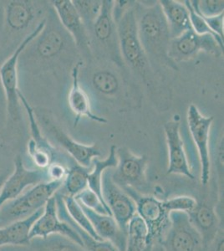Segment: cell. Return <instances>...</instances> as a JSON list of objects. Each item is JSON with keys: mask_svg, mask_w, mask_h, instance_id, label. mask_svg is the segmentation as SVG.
Wrapping results in <instances>:
<instances>
[{"mask_svg": "<svg viewBox=\"0 0 224 251\" xmlns=\"http://www.w3.org/2000/svg\"><path fill=\"white\" fill-rule=\"evenodd\" d=\"M41 1L12 0L3 2V23L0 38V66L26 37L34 31L48 14Z\"/></svg>", "mask_w": 224, "mask_h": 251, "instance_id": "cell-1", "label": "cell"}, {"mask_svg": "<svg viewBox=\"0 0 224 251\" xmlns=\"http://www.w3.org/2000/svg\"><path fill=\"white\" fill-rule=\"evenodd\" d=\"M66 33L53 8L49 9L42 30L20 54L19 72L36 74L55 63L68 45Z\"/></svg>", "mask_w": 224, "mask_h": 251, "instance_id": "cell-2", "label": "cell"}, {"mask_svg": "<svg viewBox=\"0 0 224 251\" xmlns=\"http://www.w3.org/2000/svg\"><path fill=\"white\" fill-rule=\"evenodd\" d=\"M136 25L140 41L148 60L149 57L168 64L177 69L168 57V49L172 40L168 22L159 2L145 5L135 2Z\"/></svg>", "mask_w": 224, "mask_h": 251, "instance_id": "cell-3", "label": "cell"}, {"mask_svg": "<svg viewBox=\"0 0 224 251\" xmlns=\"http://www.w3.org/2000/svg\"><path fill=\"white\" fill-rule=\"evenodd\" d=\"M115 1L114 17L117 23V37L120 53L123 62L140 75L144 81L150 80L151 70L142 47L136 25V14L134 3L128 1Z\"/></svg>", "mask_w": 224, "mask_h": 251, "instance_id": "cell-4", "label": "cell"}, {"mask_svg": "<svg viewBox=\"0 0 224 251\" xmlns=\"http://www.w3.org/2000/svg\"><path fill=\"white\" fill-rule=\"evenodd\" d=\"M46 17L39 25L34 32L28 35L25 40L20 44L14 53L7 58L0 66V80L5 95L6 108H7V126L13 131H18L22 123V111L21 104L19 99L20 89L19 84V59L20 54L26 46L37 36L42 30L46 24Z\"/></svg>", "mask_w": 224, "mask_h": 251, "instance_id": "cell-5", "label": "cell"}, {"mask_svg": "<svg viewBox=\"0 0 224 251\" xmlns=\"http://www.w3.org/2000/svg\"><path fill=\"white\" fill-rule=\"evenodd\" d=\"M63 183L64 181H49L39 183L3 203L0 208V227L26 219L44 208L48 200L62 188Z\"/></svg>", "mask_w": 224, "mask_h": 251, "instance_id": "cell-6", "label": "cell"}, {"mask_svg": "<svg viewBox=\"0 0 224 251\" xmlns=\"http://www.w3.org/2000/svg\"><path fill=\"white\" fill-rule=\"evenodd\" d=\"M136 203V214L148 228V245L154 241H162L170 226L169 213L163 206V203L156 198L140 194L133 188H122Z\"/></svg>", "mask_w": 224, "mask_h": 251, "instance_id": "cell-7", "label": "cell"}, {"mask_svg": "<svg viewBox=\"0 0 224 251\" xmlns=\"http://www.w3.org/2000/svg\"><path fill=\"white\" fill-rule=\"evenodd\" d=\"M34 113L38 122L42 123L43 128L50 133L53 139L71 155V157L77 164L85 168H91L92 160L101 156L100 150L96 144L85 145L72 139L67 133L63 131L60 126L57 125L54 118L49 114V112L34 109Z\"/></svg>", "mask_w": 224, "mask_h": 251, "instance_id": "cell-8", "label": "cell"}, {"mask_svg": "<svg viewBox=\"0 0 224 251\" xmlns=\"http://www.w3.org/2000/svg\"><path fill=\"white\" fill-rule=\"evenodd\" d=\"M224 48L211 34H199L193 29L184 32L178 37L172 39L168 49V57L173 63L186 61L195 57L200 52L214 56L221 55Z\"/></svg>", "mask_w": 224, "mask_h": 251, "instance_id": "cell-9", "label": "cell"}, {"mask_svg": "<svg viewBox=\"0 0 224 251\" xmlns=\"http://www.w3.org/2000/svg\"><path fill=\"white\" fill-rule=\"evenodd\" d=\"M169 219L170 226L161 241L166 251H199L202 241L188 214L171 212Z\"/></svg>", "mask_w": 224, "mask_h": 251, "instance_id": "cell-10", "label": "cell"}, {"mask_svg": "<svg viewBox=\"0 0 224 251\" xmlns=\"http://www.w3.org/2000/svg\"><path fill=\"white\" fill-rule=\"evenodd\" d=\"M117 166L111 177L120 188H133L138 192L148 183L147 156H137L126 148L117 149Z\"/></svg>", "mask_w": 224, "mask_h": 251, "instance_id": "cell-11", "label": "cell"}, {"mask_svg": "<svg viewBox=\"0 0 224 251\" xmlns=\"http://www.w3.org/2000/svg\"><path fill=\"white\" fill-rule=\"evenodd\" d=\"M19 99L21 106L25 110L29 123L31 137L28 143V152L34 165L38 169H46L53 163H59L58 150L54 149L49 143L47 138L43 136L40 123H38L35 117L34 109L20 91L19 92Z\"/></svg>", "mask_w": 224, "mask_h": 251, "instance_id": "cell-12", "label": "cell"}, {"mask_svg": "<svg viewBox=\"0 0 224 251\" xmlns=\"http://www.w3.org/2000/svg\"><path fill=\"white\" fill-rule=\"evenodd\" d=\"M214 117H204L194 104L188 107L187 123L191 135L196 144L201 164V183L207 185L210 179L211 161L209 136Z\"/></svg>", "mask_w": 224, "mask_h": 251, "instance_id": "cell-13", "label": "cell"}, {"mask_svg": "<svg viewBox=\"0 0 224 251\" xmlns=\"http://www.w3.org/2000/svg\"><path fill=\"white\" fill-rule=\"evenodd\" d=\"M103 200L111 211V216L120 228L127 233V226L136 214V203L122 188L114 182L111 173L105 171L101 178Z\"/></svg>", "mask_w": 224, "mask_h": 251, "instance_id": "cell-14", "label": "cell"}, {"mask_svg": "<svg viewBox=\"0 0 224 251\" xmlns=\"http://www.w3.org/2000/svg\"><path fill=\"white\" fill-rule=\"evenodd\" d=\"M14 163V171L9 174L0 190V208L6 202L19 197L26 188L50 181L46 169H28L20 155L15 157Z\"/></svg>", "mask_w": 224, "mask_h": 251, "instance_id": "cell-15", "label": "cell"}, {"mask_svg": "<svg viewBox=\"0 0 224 251\" xmlns=\"http://www.w3.org/2000/svg\"><path fill=\"white\" fill-rule=\"evenodd\" d=\"M114 7L115 1L103 0L99 15L94 22L90 33L93 34V37L103 48L106 49L111 60L117 65L122 66L124 62L120 53L117 23L114 17Z\"/></svg>", "mask_w": 224, "mask_h": 251, "instance_id": "cell-16", "label": "cell"}, {"mask_svg": "<svg viewBox=\"0 0 224 251\" xmlns=\"http://www.w3.org/2000/svg\"><path fill=\"white\" fill-rule=\"evenodd\" d=\"M55 234L68 237L83 247L81 240L76 232L75 231L74 228L69 226L67 223L60 220L58 216L56 200L53 196L48 200L44 207L42 214L32 227L29 240L35 238H46L49 235Z\"/></svg>", "mask_w": 224, "mask_h": 251, "instance_id": "cell-17", "label": "cell"}, {"mask_svg": "<svg viewBox=\"0 0 224 251\" xmlns=\"http://www.w3.org/2000/svg\"><path fill=\"white\" fill-rule=\"evenodd\" d=\"M50 3L61 25L71 35L75 45L81 50L90 51L91 38L72 0H55Z\"/></svg>", "mask_w": 224, "mask_h": 251, "instance_id": "cell-18", "label": "cell"}, {"mask_svg": "<svg viewBox=\"0 0 224 251\" xmlns=\"http://www.w3.org/2000/svg\"><path fill=\"white\" fill-rule=\"evenodd\" d=\"M164 132L168 149V174H180L194 179L185 152L184 144L180 134V123L170 121L164 125Z\"/></svg>", "mask_w": 224, "mask_h": 251, "instance_id": "cell-19", "label": "cell"}, {"mask_svg": "<svg viewBox=\"0 0 224 251\" xmlns=\"http://www.w3.org/2000/svg\"><path fill=\"white\" fill-rule=\"evenodd\" d=\"M79 205L81 206L83 211L86 215V217L88 218L94 230L96 231L100 239L107 240L111 244H113L119 251H125L127 240V233L123 231L122 228H120L115 219L111 215L98 214L85 206L81 204Z\"/></svg>", "mask_w": 224, "mask_h": 251, "instance_id": "cell-20", "label": "cell"}, {"mask_svg": "<svg viewBox=\"0 0 224 251\" xmlns=\"http://www.w3.org/2000/svg\"><path fill=\"white\" fill-rule=\"evenodd\" d=\"M82 66V62L79 61L75 65L71 71L72 85L69 93V106L75 116V126H76L79 119L82 117H87L90 120L97 123L105 124L108 121L105 117H99L95 114L91 108V103L88 96L79 85V71Z\"/></svg>", "mask_w": 224, "mask_h": 251, "instance_id": "cell-21", "label": "cell"}, {"mask_svg": "<svg viewBox=\"0 0 224 251\" xmlns=\"http://www.w3.org/2000/svg\"><path fill=\"white\" fill-rule=\"evenodd\" d=\"M44 208L24 220L0 227V248L7 246H29V234L34 223L42 214Z\"/></svg>", "mask_w": 224, "mask_h": 251, "instance_id": "cell-22", "label": "cell"}, {"mask_svg": "<svg viewBox=\"0 0 224 251\" xmlns=\"http://www.w3.org/2000/svg\"><path fill=\"white\" fill-rule=\"evenodd\" d=\"M190 221L201 238L202 245L207 246L215 240L219 228V218L211 206L199 203L188 213Z\"/></svg>", "mask_w": 224, "mask_h": 251, "instance_id": "cell-23", "label": "cell"}, {"mask_svg": "<svg viewBox=\"0 0 224 251\" xmlns=\"http://www.w3.org/2000/svg\"><path fill=\"white\" fill-rule=\"evenodd\" d=\"M168 22L171 38L178 37L192 29L189 12L183 2L175 0L158 1Z\"/></svg>", "mask_w": 224, "mask_h": 251, "instance_id": "cell-24", "label": "cell"}, {"mask_svg": "<svg viewBox=\"0 0 224 251\" xmlns=\"http://www.w3.org/2000/svg\"><path fill=\"white\" fill-rule=\"evenodd\" d=\"M54 198L56 200L58 216L60 220L67 223L69 226L74 228L75 231L76 232L77 234L80 238L83 247L85 251H119L113 244H111L107 240H97L94 239L93 237L90 235L87 232H85L83 228H80L76 223L71 219L68 212L66 210L62 194H60V190L54 194Z\"/></svg>", "mask_w": 224, "mask_h": 251, "instance_id": "cell-25", "label": "cell"}, {"mask_svg": "<svg viewBox=\"0 0 224 251\" xmlns=\"http://www.w3.org/2000/svg\"><path fill=\"white\" fill-rule=\"evenodd\" d=\"M117 149L116 146H111L109 156L105 159L100 160L99 157L94 158L92 160V168L88 174V188L95 192L104 203L105 201L103 200L101 193V178L105 170L117 168Z\"/></svg>", "mask_w": 224, "mask_h": 251, "instance_id": "cell-26", "label": "cell"}, {"mask_svg": "<svg viewBox=\"0 0 224 251\" xmlns=\"http://www.w3.org/2000/svg\"><path fill=\"white\" fill-rule=\"evenodd\" d=\"M29 245L34 251H85L82 246L68 237L51 234L46 238H35Z\"/></svg>", "mask_w": 224, "mask_h": 251, "instance_id": "cell-27", "label": "cell"}, {"mask_svg": "<svg viewBox=\"0 0 224 251\" xmlns=\"http://www.w3.org/2000/svg\"><path fill=\"white\" fill-rule=\"evenodd\" d=\"M95 91L105 97H116L121 90V80L117 75L108 69L95 71L91 79Z\"/></svg>", "mask_w": 224, "mask_h": 251, "instance_id": "cell-28", "label": "cell"}, {"mask_svg": "<svg viewBox=\"0 0 224 251\" xmlns=\"http://www.w3.org/2000/svg\"><path fill=\"white\" fill-rule=\"evenodd\" d=\"M91 168H85L77 164H74L68 169L66 178L64 180L62 187L64 190L62 194L75 197V195L88 188V174L91 172Z\"/></svg>", "mask_w": 224, "mask_h": 251, "instance_id": "cell-29", "label": "cell"}, {"mask_svg": "<svg viewBox=\"0 0 224 251\" xmlns=\"http://www.w3.org/2000/svg\"><path fill=\"white\" fill-rule=\"evenodd\" d=\"M148 232L145 223L136 214L127 226L125 251H144L148 246Z\"/></svg>", "mask_w": 224, "mask_h": 251, "instance_id": "cell-30", "label": "cell"}, {"mask_svg": "<svg viewBox=\"0 0 224 251\" xmlns=\"http://www.w3.org/2000/svg\"><path fill=\"white\" fill-rule=\"evenodd\" d=\"M60 194H62L63 200H64L66 210L68 212L69 215L71 216V219L74 220L80 228H83L85 232H87L90 235L93 237L94 239L97 240H102L101 239H100L96 231L94 230L90 220H88V218L86 217V215L81 208V206L79 205L76 200H75V198L62 194L61 192H60Z\"/></svg>", "mask_w": 224, "mask_h": 251, "instance_id": "cell-31", "label": "cell"}, {"mask_svg": "<svg viewBox=\"0 0 224 251\" xmlns=\"http://www.w3.org/2000/svg\"><path fill=\"white\" fill-rule=\"evenodd\" d=\"M79 17L81 18L86 30L90 34L94 22L99 15L102 1L99 0H74L72 1ZM90 35V34H89Z\"/></svg>", "mask_w": 224, "mask_h": 251, "instance_id": "cell-32", "label": "cell"}, {"mask_svg": "<svg viewBox=\"0 0 224 251\" xmlns=\"http://www.w3.org/2000/svg\"><path fill=\"white\" fill-rule=\"evenodd\" d=\"M74 198L79 204L90 208L96 213L111 215L108 206L100 199L99 196L95 192L92 191L89 188H85L82 192L75 195Z\"/></svg>", "mask_w": 224, "mask_h": 251, "instance_id": "cell-33", "label": "cell"}, {"mask_svg": "<svg viewBox=\"0 0 224 251\" xmlns=\"http://www.w3.org/2000/svg\"><path fill=\"white\" fill-rule=\"evenodd\" d=\"M190 2L194 11L204 17H214L224 14V0H193Z\"/></svg>", "mask_w": 224, "mask_h": 251, "instance_id": "cell-34", "label": "cell"}, {"mask_svg": "<svg viewBox=\"0 0 224 251\" xmlns=\"http://www.w3.org/2000/svg\"><path fill=\"white\" fill-rule=\"evenodd\" d=\"M185 5L187 7L189 12V16H190L191 25H192V29L196 32L197 34H211L215 37L216 40H218L219 45L221 47L224 48V39L219 37V35H217L215 33H213L211 30L210 28L207 25V24L205 23L204 20L201 19V16L197 14L196 12L194 11L193 7L191 5V2L189 0H186L183 1Z\"/></svg>", "mask_w": 224, "mask_h": 251, "instance_id": "cell-35", "label": "cell"}, {"mask_svg": "<svg viewBox=\"0 0 224 251\" xmlns=\"http://www.w3.org/2000/svg\"><path fill=\"white\" fill-rule=\"evenodd\" d=\"M162 203L169 214L171 212H184L188 214L196 207L198 201L189 196H178L164 200Z\"/></svg>", "mask_w": 224, "mask_h": 251, "instance_id": "cell-36", "label": "cell"}, {"mask_svg": "<svg viewBox=\"0 0 224 251\" xmlns=\"http://www.w3.org/2000/svg\"><path fill=\"white\" fill-rule=\"evenodd\" d=\"M46 171L50 181H64L68 169L62 163H54L46 169Z\"/></svg>", "mask_w": 224, "mask_h": 251, "instance_id": "cell-37", "label": "cell"}, {"mask_svg": "<svg viewBox=\"0 0 224 251\" xmlns=\"http://www.w3.org/2000/svg\"><path fill=\"white\" fill-rule=\"evenodd\" d=\"M144 251H166V250L160 241H157L156 244H155V241H154L150 245H148Z\"/></svg>", "mask_w": 224, "mask_h": 251, "instance_id": "cell-38", "label": "cell"}, {"mask_svg": "<svg viewBox=\"0 0 224 251\" xmlns=\"http://www.w3.org/2000/svg\"><path fill=\"white\" fill-rule=\"evenodd\" d=\"M3 23V2H0V38L2 34Z\"/></svg>", "mask_w": 224, "mask_h": 251, "instance_id": "cell-39", "label": "cell"}, {"mask_svg": "<svg viewBox=\"0 0 224 251\" xmlns=\"http://www.w3.org/2000/svg\"><path fill=\"white\" fill-rule=\"evenodd\" d=\"M224 235L220 237L219 241L216 244L215 248H214V251H224Z\"/></svg>", "mask_w": 224, "mask_h": 251, "instance_id": "cell-40", "label": "cell"}, {"mask_svg": "<svg viewBox=\"0 0 224 251\" xmlns=\"http://www.w3.org/2000/svg\"><path fill=\"white\" fill-rule=\"evenodd\" d=\"M9 174H9V172H4V173L0 174V190H1V188L3 187L5 180L9 177Z\"/></svg>", "mask_w": 224, "mask_h": 251, "instance_id": "cell-41", "label": "cell"}]
</instances>
